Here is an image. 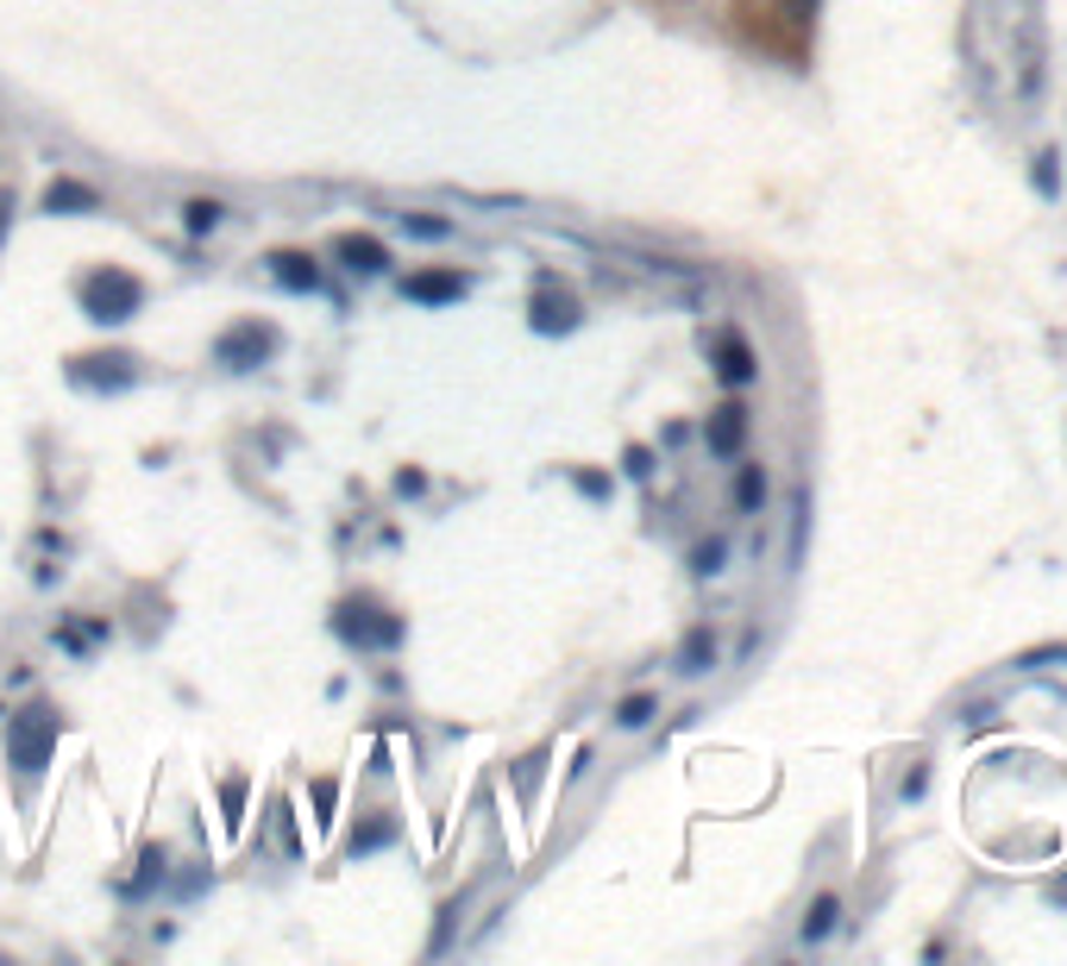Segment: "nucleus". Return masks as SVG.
<instances>
[{
	"label": "nucleus",
	"instance_id": "obj_4",
	"mask_svg": "<svg viewBox=\"0 0 1067 966\" xmlns=\"http://www.w3.org/2000/svg\"><path fill=\"white\" fill-rule=\"evenodd\" d=\"M277 358H283V327L277 321H257V314L232 321V327L214 339V364H220V371H264V364H277Z\"/></svg>",
	"mask_w": 1067,
	"mask_h": 966
},
{
	"label": "nucleus",
	"instance_id": "obj_19",
	"mask_svg": "<svg viewBox=\"0 0 1067 966\" xmlns=\"http://www.w3.org/2000/svg\"><path fill=\"white\" fill-rule=\"evenodd\" d=\"M735 509H741V515H760V509H766V464H741V478H735Z\"/></svg>",
	"mask_w": 1067,
	"mask_h": 966
},
{
	"label": "nucleus",
	"instance_id": "obj_22",
	"mask_svg": "<svg viewBox=\"0 0 1067 966\" xmlns=\"http://www.w3.org/2000/svg\"><path fill=\"white\" fill-rule=\"evenodd\" d=\"M164 866H170V847H157V841H152V847L139 854V885H152V879H164Z\"/></svg>",
	"mask_w": 1067,
	"mask_h": 966
},
{
	"label": "nucleus",
	"instance_id": "obj_11",
	"mask_svg": "<svg viewBox=\"0 0 1067 966\" xmlns=\"http://www.w3.org/2000/svg\"><path fill=\"white\" fill-rule=\"evenodd\" d=\"M704 446H710V458H741V446H747V408L741 402H722L710 408V421H704Z\"/></svg>",
	"mask_w": 1067,
	"mask_h": 966
},
{
	"label": "nucleus",
	"instance_id": "obj_13",
	"mask_svg": "<svg viewBox=\"0 0 1067 966\" xmlns=\"http://www.w3.org/2000/svg\"><path fill=\"white\" fill-rule=\"evenodd\" d=\"M716 660H722L716 628H710V621H697V628L679 640V672H685V678H704V672H716Z\"/></svg>",
	"mask_w": 1067,
	"mask_h": 966
},
{
	"label": "nucleus",
	"instance_id": "obj_16",
	"mask_svg": "<svg viewBox=\"0 0 1067 966\" xmlns=\"http://www.w3.org/2000/svg\"><path fill=\"white\" fill-rule=\"evenodd\" d=\"M227 227V202H214V195H195V202H182V232L189 239H207V232Z\"/></svg>",
	"mask_w": 1067,
	"mask_h": 966
},
{
	"label": "nucleus",
	"instance_id": "obj_20",
	"mask_svg": "<svg viewBox=\"0 0 1067 966\" xmlns=\"http://www.w3.org/2000/svg\"><path fill=\"white\" fill-rule=\"evenodd\" d=\"M722 565H729V540H722V534H710V540L691 546V571H697V578H716Z\"/></svg>",
	"mask_w": 1067,
	"mask_h": 966
},
{
	"label": "nucleus",
	"instance_id": "obj_25",
	"mask_svg": "<svg viewBox=\"0 0 1067 966\" xmlns=\"http://www.w3.org/2000/svg\"><path fill=\"white\" fill-rule=\"evenodd\" d=\"M396 496H428V471H396Z\"/></svg>",
	"mask_w": 1067,
	"mask_h": 966
},
{
	"label": "nucleus",
	"instance_id": "obj_9",
	"mask_svg": "<svg viewBox=\"0 0 1067 966\" xmlns=\"http://www.w3.org/2000/svg\"><path fill=\"white\" fill-rule=\"evenodd\" d=\"M264 270H271V282H277V289H289V295H321V289H327L321 257H314V252H296V245H277V252L264 257Z\"/></svg>",
	"mask_w": 1067,
	"mask_h": 966
},
{
	"label": "nucleus",
	"instance_id": "obj_24",
	"mask_svg": "<svg viewBox=\"0 0 1067 966\" xmlns=\"http://www.w3.org/2000/svg\"><path fill=\"white\" fill-rule=\"evenodd\" d=\"M572 483L585 490L590 503H610V490H615V478H603V471H572Z\"/></svg>",
	"mask_w": 1067,
	"mask_h": 966
},
{
	"label": "nucleus",
	"instance_id": "obj_8",
	"mask_svg": "<svg viewBox=\"0 0 1067 966\" xmlns=\"http://www.w3.org/2000/svg\"><path fill=\"white\" fill-rule=\"evenodd\" d=\"M327 252H333V264H339L346 277H358V282L389 277V264H396V252L383 245L377 232H339V239H333Z\"/></svg>",
	"mask_w": 1067,
	"mask_h": 966
},
{
	"label": "nucleus",
	"instance_id": "obj_21",
	"mask_svg": "<svg viewBox=\"0 0 1067 966\" xmlns=\"http://www.w3.org/2000/svg\"><path fill=\"white\" fill-rule=\"evenodd\" d=\"M1030 182H1036L1042 195L1055 202V195H1062V157H1055V152H1042L1036 164H1030Z\"/></svg>",
	"mask_w": 1067,
	"mask_h": 966
},
{
	"label": "nucleus",
	"instance_id": "obj_5",
	"mask_svg": "<svg viewBox=\"0 0 1067 966\" xmlns=\"http://www.w3.org/2000/svg\"><path fill=\"white\" fill-rule=\"evenodd\" d=\"M528 327L540 333V339L578 333V327H585V302H578L560 277H540V282H534V295H528Z\"/></svg>",
	"mask_w": 1067,
	"mask_h": 966
},
{
	"label": "nucleus",
	"instance_id": "obj_7",
	"mask_svg": "<svg viewBox=\"0 0 1067 966\" xmlns=\"http://www.w3.org/2000/svg\"><path fill=\"white\" fill-rule=\"evenodd\" d=\"M396 289H403V302H415V307H453V302L471 295V270H458V264H421V270H408Z\"/></svg>",
	"mask_w": 1067,
	"mask_h": 966
},
{
	"label": "nucleus",
	"instance_id": "obj_2",
	"mask_svg": "<svg viewBox=\"0 0 1067 966\" xmlns=\"http://www.w3.org/2000/svg\"><path fill=\"white\" fill-rule=\"evenodd\" d=\"M333 635L346 640L352 653H371V660H377V653H396L408 640V615L389 609L377 590H352V596L333 603Z\"/></svg>",
	"mask_w": 1067,
	"mask_h": 966
},
{
	"label": "nucleus",
	"instance_id": "obj_12",
	"mask_svg": "<svg viewBox=\"0 0 1067 966\" xmlns=\"http://www.w3.org/2000/svg\"><path fill=\"white\" fill-rule=\"evenodd\" d=\"M38 207H45V214H70V220H82V214H101V189H88L82 177H51V182H45V195H38Z\"/></svg>",
	"mask_w": 1067,
	"mask_h": 966
},
{
	"label": "nucleus",
	"instance_id": "obj_1",
	"mask_svg": "<svg viewBox=\"0 0 1067 966\" xmlns=\"http://www.w3.org/2000/svg\"><path fill=\"white\" fill-rule=\"evenodd\" d=\"M57 740H63V710L45 703V697H32V703L0 715V753H7V765H13L20 778H45Z\"/></svg>",
	"mask_w": 1067,
	"mask_h": 966
},
{
	"label": "nucleus",
	"instance_id": "obj_14",
	"mask_svg": "<svg viewBox=\"0 0 1067 966\" xmlns=\"http://www.w3.org/2000/svg\"><path fill=\"white\" fill-rule=\"evenodd\" d=\"M836 922H841V897H836V891H823L811 910H804V922H798V941H804V947H816V941L836 935Z\"/></svg>",
	"mask_w": 1067,
	"mask_h": 966
},
{
	"label": "nucleus",
	"instance_id": "obj_15",
	"mask_svg": "<svg viewBox=\"0 0 1067 966\" xmlns=\"http://www.w3.org/2000/svg\"><path fill=\"white\" fill-rule=\"evenodd\" d=\"M396 227H403L408 239H421V245H440V239H453V232H458V220L433 214V207H408V214H396Z\"/></svg>",
	"mask_w": 1067,
	"mask_h": 966
},
{
	"label": "nucleus",
	"instance_id": "obj_23",
	"mask_svg": "<svg viewBox=\"0 0 1067 966\" xmlns=\"http://www.w3.org/2000/svg\"><path fill=\"white\" fill-rule=\"evenodd\" d=\"M622 471H628L635 483H647V478H654V446H628V452H622Z\"/></svg>",
	"mask_w": 1067,
	"mask_h": 966
},
{
	"label": "nucleus",
	"instance_id": "obj_26",
	"mask_svg": "<svg viewBox=\"0 0 1067 966\" xmlns=\"http://www.w3.org/2000/svg\"><path fill=\"white\" fill-rule=\"evenodd\" d=\"M13 214H20V202H13V189H0V245H7V232H13Z\"/></svg>",
	"mask_w": 1067,
	"mask_h": 966
},
{
	"label": "nucleus",
	"instance_id": "obj_6",
	"mask_svg": "<svg viewBox=\"0 0 1067 966\" xmlns=\"http://www.w3.org/2000/svg\"><path fill=\"white\" fill-rule=\"evenodd\" d=\"M63 371H70V383H76V389L120 396V389H132V383H139V358H132V352H76Z\"/></svg>",
	"mask_w": 1067,
	"mask_h": 966
},
{
	"label": "nucleus",
	"instance_id": "obj_10",
	"mask_svg": "<svg viewBox=\"0 0 1067 966\" xmlns=\"http://www.w3.org/2000/svg\"><path fill=\"white\" fill-rule=\"evenodd\" d=\"M710 371L729 383V389H747V383L760 377V358H754V346H747V333H741V327H722L710 339Z\"/></svg>",
	"mask_w": 1067,
	"mask_h": 966
},
{
	"label": "nucleus",
	"instance_id": "obj_18",
	"mask_svg": "<svg viewBox=\"0 0 1067 966\" xmlns=\"http://www.w3.org/2000/svg\"><path fill=\"white\" fill-rule=\"evenodd\" d=\"M389 841H396V822L377 816V822H364V829L346 835V860H364V854H377V847H389Z\"/></svg>",
	"mask_w": 1067,
	"mask_h": 966
},
{
	"label": "nucleus",
	"instance_id": "obj_3",
	"mask_svg": "<svg viewBox=\"0 0 1067 966\" xmlns=\"http://www.w3.org/2000/svg\"><path fill=\"white\" fill-rule=\"evenodd\" d=\"M145 295H152L145 277H132L127 264H95V270L76 277V307H82V321H95V327H127V321H139Z\"/></svg>",
	"mask_w": 1067,
	"mask_h": 966
},
{
	"label": "nucleus",
	"instance_id": "obj_17",
	"mask_svg": "<svg viewBox=\"0 0 1067 966\" xmlns=\"http://www.w3.org/2000/svg\"><path fill=\"white\" fill-rule=\"evenodd\" d=\"M654 715H660V690H628V697H622V703H615V710H610V722H615V728H628V735H635V728H647Z\"/></svg>",
	"mask_w": 1067,
	"mask_h": 966
}]
</instances>
